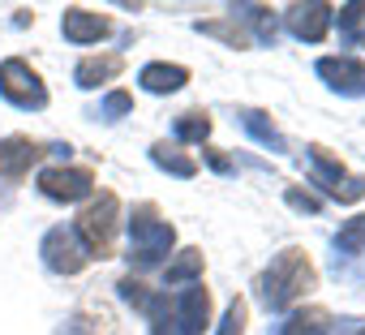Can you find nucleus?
Masks as SVG:
<instances>
[{
	"instance_id": "26",
	"label": "nucleus",
	"mask_w": 365,
	"mask_h": 335,
	"mask_svg": "<svg viewBox=\"0 0 365 335\" xmlns=\"http://www.w3.org/2000/svg\"><path fill=\"white\" fill-rule=\"evenodd\" d=\"M361 335H365V331H361Z\"/></svg>"
},
{
	"instance_id": "12",
	"label": "nucleus",
	"mask_w": 365,
	"mask_h": 335,
	"mask_svg": "<svg viewBox=\"0 0 365 335\" xmlns=\"http://www.w3.org/2000/svg\"><path fill=\"white\" fill-rule=\"evenodd\" d=\"M61 31H65L69 43H99V39L112 35V22L99 18V14H91V9H65Z\"/></svg>"
},
{
	"instance_id": "16",
	"label": "nucleus",
	"mask_w": 365,
	"mask_h": 335,
	"mask_svg": "<svg viewBox=\"0 0 365 335\" xmlns=\"http://www.w3.org/2000/svg\"><path fill=\"white\" fill-rule=\"evenodd\" d=\"M327 322H331V314L318 309V305H309V309H297V314L279 326V335H322Z\"/></svg>"
},
{
	"instance_id": "11",
	"label": "nucleus",
	"mask_w": 365,
	"mask_h": 335,
	"mask_svg": "<svg viewBox=\"0 0 365 335\" xmlns=\"http://www.w3.org/2000/svg\"><path fill=\"white\" fill-rule=\"evenodd\" d=\"M331 18H335L331 5H292V9L284 14L288 31H292L297 39H305V43H318V39L331 31Z\"/></svg>"
},
{
	"instance_id": "15",
	"label": "nucleus",
	"mask_w": 365,
	"mask_h": 335,
	"mask_svg": "<svg viewBox=\"0 0 365 335\" xmlns=\"http://www.w3.org/2000/svg\"><path fill=\"white\" fill-rule=\"evenodd\" d=\"M241 125H245V129H250V133H254V138H258V142H262L267 150H275V155H284V150H288L284 133H279V129H275V120H267L262 112L245 108V112H241Z\"/></svg>"
},
{
	"instance_id": "3",
	"label": "nucleus",
	"mask_w": 365,
	"mask_h": 335,
	"mask_svg": "<svg viewBox=\"0 0 365 335\" xmlns=\"http://www.w3.org/2000/svg\"><path fill=\"white\" fill-rule=\"evenodd\" d=\"M172 241H176L172 224L159 220V211H155L150 202H142V207L133 211V220H129V258H133L138 267H155V262L172 249Z\"/></svg>"
},
{
	"instance_id": "10",
	"label": "nucleus",
	"mask_w": 365,
	"mask_h": 335,
	"mask_svg": "<svg viewBox=\"0 0 365 335\" xmlns=\"http://www.w3.org/2000/svg\"><path fill=\"white\" fill-rule=\"evenodd\" d=\"M39 159H43L39 142H31V138H5V142H0V177L22 181Z\"/></svg>"
},
{
	"instance_id": "5",
	"label": "nucleus",
	"mask_w": 365,
	"mask_h": 335,
	"mask_svg": "<svg viewBox=\"0 0 365 335\" xmlns=\"http://www.w3.org/2000/svg\"><path fill=\"white\" fill-rule=\"evenodd\" d=\"M309 159H314V185H322L331 198H339V202H356V198L365 194V181H361V177H348V172H344V163L331 159L322 146H309Z\"/></svg>"
},
{
	"instance_id": "20",
	"label": "nucleus",
	"mask_w": 365,
	"mask_h": 335,
	"mask_svg": "<svg viewBox=\"0 0 365 335\" xmlns=\"http://www.w3.org/2000/svg\"><path fill=\"white\" fill-rule=\"evenodd\" d=\"M339 26H344V35H348L352 43H365V5H361V0L339 9Z\"/></svg>"
},
{
	"instance_id": "23",
	"label": "nucleus",
	"mask_w": 365,
	"mask_h": 335,
	"mask_svg": "<svg viewBox=\"0 0 365 335\" xmlns=\"http://www.w3.org/2000/svg\"><path fill=\"white\" fill-rule=\"evenodd\" d=\"M245 322H250V305L237 297L232 305H228V314H224V322H220V335H245Z\"/></svg>"
},
{
	"instance_id": "7",
	"label": "nucleus",
	"mask_w": 365,
	"mask_h": 335,
	"mask_svg": "<svg viewBox=\"0 0 365 335\" xmlns=\"http://www.w3.org/2000/svg\"><path fill=\"white\" fill-rule=\"evenodd\" d=\"M39 190L52 202H78L95 190V172L91 168H43L39 172Z\"/></svg>"
},
{
	"instance_id": "13",
	"label": "nucleus",
	"mask_w": 365,
	"mask_h": 335,
	"mask_svg": "<svg viewBox=\"0 0 365 335\" xmlns=\"http://www.w3.org/2000/svg\"><path fill=\"white\" fill-rule=\"evenodd\" d=\"M138 82L150 91V95H172V91H180L190 82V69L185 65H146L142 73H138Z\"/></svg>"
},
{
	"instance_id": "8",
	"label": "nucleus",
	"mask_w": 365,
	"mask_h": 335,
	"mask_svg": "<svg viewBox=\"0 0 365 335\" xmlns=\"http://www.w3.org/2000/svg\"><path fill=\"white\" fill-rule=\"evenodd\" d=\"M318 78L339 95H352V99L365 95V61H356V56H322Z\"/></svg>"
},
{
	"instance_id": "9",
	"label": "nucleus",
	"mask_w": 365,
	"mask_h": 335,
	"mask_svg": "<svg viewBox=\"0 0 365 335\" xmlns=\"http://www.w3.org/2000/svg\"><path fill=\"white\" fill-rule=\"evenodd\" d=\"M172 314H176V322H180V331H185V335H198L211 322V292L202 284H190L185 292L172 301Z\"/></svg>"
},
{
	"instance_id": "17",
	"label": "nucleus",
	"mask_w": 365,
	"mask_h": 335,
	"mask_svg": "<svg viewBox=\"0 0 365 335\" xmlns=\"http://www.w3.org/2000/svg\"><path fill=\"white\" fill-rule=\"evenodd\" d=\"M150 159L163 168V172H172V177H194V172H198V163H194L190 155H180V146H168V142L150 146Z\"/></svg>"
},
{
	"instance_id": "19",
	"label": "nucleus",
	"mask_w": 365,
	"mask_h": 335,
	"mask_svg": "<svg viewBox=\"0 0 365 335\" xmlns=\"http://www.w3.org/2000/svg\"><path fill=\"white\" fill-rule=\"evenodd\" d=\"M211 133V116L207 112H185V116H176V138L180 142H202Z\"/></svg>"
},
{
	"instance_id": "1",
	"label": "nucleus",
	"mask_w": 365,
	"mask_h": 335,
	"mask_svg": "<svg viewBox=\"0 0 365 335\" xmlns=\"http://www.w3.org/2000/svg\"><path fill=\"white\" fill-rule=\"evenodd\" d=\"M314 284H318V275H314L309 254H305V249H284V254L271 258V267L262 271V284H258V288H262L267 309H288V305H297Z\"/></svg>"
},
{
	"instance_id": "18",
	"label": "nucleus",
	"mask_w": 365,
	"mask_h": 335,
	"mask_svg": "<svg viewBox=\"0 0 365 335\" xmlns=\"http://www.w3.org/2000/svg\"><path fill=\"white\" fill-rule=\"evenodd\" d=\"M202 275V249H180V258L163 271V288H176L185 279H198Z\"/></svg>"
},
{
	"instance_id": "21",
	"label": "nucleus",
	"mask_w": 365,
	"mask_h": 335,
	"mask_svg": "<svg viewBox=\"0 0 365 335\" xmlns=\"http://www.w3.org/2000/svg\"><path fill=\"white\" fill-rule=\"evenodd\" d=\"M198 31H202V35H215V39H224V43H232V48H250V35H245L237 22H202Z\"/></svg>"
},
{
	"instance_id": "14",
	"label": "nucleus",
	"mask_w": 365,
	"mask_h": 335,
	"mask_svg": "<svg viewBox=\"0 0 365 335\" xmlns=\"http://www.w3.org/2000/svg\"><path fill=\"white\" fill-rule=\"evenodd\" d=\"M120 69H125V61H120V56H86V61L78 65V73H73V78H78V86H86V91H91V86H99V82H112Z\"/></svg>"
},
{
	"instance_id": "6",
	"label": "nucleus",
	"mask_w": 365,
	"mask_h": 335,
	"mask_svg": "<svg viewBox=\"0 0 365 335\" xmlns=\"http://www.w3.org/2000/svg\"><path fill=\"white\" fill-rule=\"evenodd\" d=\"M43 262H48L56 275H78V271L91 262V254H86V245L78 241L73 228H52V232L43 237Z\"/></svg>"
},
{
	"instance_id": "4",
	"label": "nucleus",
	"mask_w": 365,
	"mask_h": 335,
	"mask_svg": "<svg viewBox=\"0 0 365 335\" xmlns=\"http://www.w3.org/2000/svg\"><path fill=\"white\" fill-rule=\"evenodd\" d=\"M0 95L18 108H43L48 103V91H43V78L26 65V61H5L0 65Z\"/></svg>"
},
{
	"instance_id": "2",
	"label": "nucleus",
	"mask_w": 365,
	"mask_h": 335,
	"mask_svg": "<svg viewBox=\"0 0 365 335\" xmlns=\"http://www.w3.org/2000/svg\"><path fill=\"white\" fill-rule=\"evenodd\" d=\"M116 224H120V202H116V194L103 190V194L78 215L73 232H78V241L86 245L91 258H112V254H116Z\"/></svg>"
},
{
	"instance_id": "22",
	"label": "nucleus",
	"mask_w": 365,
	"mask_h": 335,
	"mask_svg": "<svg viewBox=\"0 0 365 335\" xmlns=\"http://www.w3.org/2000/svg\"><path fill=\"white\" fill-rule=\"evenodd\" d=\"M335 249H344V254H361V249H365V215H356V220L335 237Z\"/></svg>"
},
{
	"instance_id": "24",
	"label": "nucleus",
	"mask_w": 365,
	"mask_h": 335,
	"mask_svg": "<svg viewBox=\"0 0 365 335\" xmlns=\"http://www.w3.org/2000/svg\"><path fill=\"white\" fill-rule=\"evenodd\" d=\"M129 108H133V99H129L125 91H112V95L103 99V112H99V116H108V120H116V116H125Z\"/></svg>"
},
{
	"instance_id": "25",
	"label": "nucleus",
	"mask_w": 365,
	"mask_h": 335,
	"mask_svg": "<svg viewBox=\"0 0 365 335\" xmlns=\"http://www.w3.org/2000/svg\"><path fill=\"white\" fill-rule=\"evenodd\" d=\"M288 207H297V211H318L322 202H318L314 194H305V190H288Z\"/></svg>"
}]
</instances>
